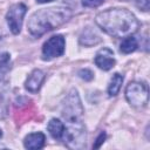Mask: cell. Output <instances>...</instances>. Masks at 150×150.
<instances>
[{
    "label": "cell",
    "mask_w": 150,
    "mask_h": 150,
    "mask_svg": "<svg viewBox=\"0 0 150 150\" xmlns=\"http://www.w3.org/2000/svg\"><path fill=\"white\" fill-rule=\"evenodd\" d=\"M70 16L71 12L66 7L41 8L30 15L27 23V29L32 36L40 38L47 32L63 25L70 19Z\"/></svg>",
    "instance_id": "cell-2"
},
{
    "label": "cell",
    "mask_w": 150,
    "mask_h": 150,
    "mask_svg": "<svg viewBox=\"0 0 150 150\" xmlns=\"http://www.w3.org/2000/svg\"><path fill=\"white\" fill-rule=\"evenodd\" d=\"M66 41L62 35H54L49 38L42 47V59L52 60L54 57L61 56L64 53Z\"/></svg>",
    "instance_id": "cell-7"
},
{
    "label": "cell",
    "mask_w": 150,
    "mask_h": 150,
    "mask_svg": "<svg viewBox=\"0 0 150 150\" xmlns=\"http://www.w3.org/2000/svg\"><path fill=\"white\" fill-rule=\"evenodd\" d=\"M45 141H46V137L42 132H32L25 137L23 145L26 149L38 150L45 145Z\"/></svg>",
    "instance_id": "cell-10"
},
{
    "label": "cell",
    "mask_w": 150,
    "mask_h": 150,
    "mask_svg": "<svg viewBox=\"0 0 150 150\" xmlns=\"http://www.w3.org/2000/svg\"><path fill=\"white\" fill-rule=\"evenodd\" d=\"M105 137H107V135H105V132L104 131H102L98 136H97V138H96V141H95V143H94V145H93V148L94 149H98L103 143H104V141H105Z\"/></svg>",
    "instance_id": "cell-18"
},
{
    "label": "cell",
    "mask_w": 150,
    "mask_h": 150,
    "mask_svg": "<svg viewBox=\"0 0 150 150\" xmlns=\"http://www.w3.org/2000/svg\"><path fill=\"white\" fill-rule=\"evenodd\" d=\"M64 144L73 150H82L86 148L87 132L83 122L66 123L64 132L62 136Z\"/></svg>",
    "instance_id": "cell-3"
},
{
    "label": "cell",
    "mask_w": 150,
    "mask_h": 150,
    "mask_svg": "<svg viewBox=\"0 0 150 150\" xmlns=\"http://www.w3.org/2000/svg\"><path fill=\"white\" fill-rule=\"evenodd\" d=\"M100 41H101L100 36H98L90 27L86 28V29L82 32L81 36H80V43L83 45V46H87V47L94 46V45L98 43Z\"/></svg>",
    "instance_id": "cell-12"
},
{
    "label": "cell",
    "mask_w": 150,
    "mask_h": 150,
    "mask_svg": "<svg viewBox=\"0 0 150 150\" xmlns=\"http://www.w3.org/2000/svg\"><path fill=\"white\" fill-rule=\"evenodd\" d=\"M79 76L81 77V79H83L84 81H90V80H93L94 79V73L90 70V69H81L80 71H79Z\"/></svg>",
    "instance_id": "cell-16"
},
{
    "label": "cell",
    "mask_w": 150,
    "mask_h": 150,
    "mask_svg": "<svg viewBox=\"0 0 150 150\" xmlns=\"http://www.w3.org/2000/svg\"><path fill=\"white\" fill-rule=\"evenodd\" d=\"M95 64L102 69V70H109L115 66V57H114V52L110 48H101L96 55H95Z\"/></svg>",
    "instance_id": "cell-8"
},
{
    "label": "cell",
    "mask_w": 150,
    "mask_h": 150,
    "mask_svg": "<svg viewBox=\"0 0 150 150\" xmlns=\"http://www.w3.org/2000/svg\"><path fill=\"white\" fill-rule=\"evenodd\" d=\"M26 12H27V7L22 2L14 4L9 7V9L6 14V21H7V25L13 34L20 33Z\"/></svg>",
    "instance_id": "cell-6"
},
{
    "label": "cell",
    "mask_w": 150,
    "mask_h": 150,
    "mask_svg": "<svg viewBox=\"0 0 150 150\" xmlns=\"http://www.w3.org/2000/svg\"><path fill=\"white\" fill-rule=\"evenodd\" d=\"M45 77H46V75L41 69H34L28 75V77L25 82V88L30 93H36L41 88V86L45 81Z\"/></svg>",
    "instance_id": "cell-9"
},
{
    "label": "cell",
    "mask_w": 150,
    "mask_h": 150,
    "mask_svg": "<svg viewBox=\"0 0 150 150\" xmlns=\"http://www.w3.org/2000/svg\"><path fill=\"white\" fill-rule=\"evenodd\" d=\"M83 107L80 100V96L75 89H71L67 95L63 105H62V116L66 123H77L83 122Z\"/></svg>",
    "instance_id": "cell-4"
},
{
    "label": "cell",
    "mask_w": 150,
    "mask_h": 150,
    "mask_svg": "<svg viewBox=\"0 0 150 150\" xmlns=\"http://www.w3.org/2000/svg\"><path fill=\"white\" fill-rule=\"evenodd\" d=\"M138 47V43H137V40L136 38H134L132 35H129L127 38H124L120 45V50L123 53V54H130L132 52H135Z\"/></svg>",
    "instance_id": "cell-14"
},
{
    "label": "cell",
    "mask_w": 150,
    "mask_h": 150,
    "mask_svg": "<svg viewBox=\"0 0 150 150\" xmlns=\"http://www.w3.org/2000/svg\"><path fill=\"white\" fill-rule=\"evenodd\" d=\"M125 98L132 107L136 108L144 107L149 100L148 84L138 81L130 82L125 88Z\"/></svg>",
    "instance_id": "cell-5"
},
{
    "label": "cell",
    "mask_w": 150,
    "mask_h": 150,
    "mask_svg": "<svg viewBox=\"0 0 150 150\" xmlns=\"http://www.w3.org/2000/svg\"><path fill=\"white\" fill-rule=\"evenodd\" d=\"M2 136V131H1V129H0V137Z\"/></svg>",
    "instance_id": "cell-21"
},
{
    "label": "cell",
    "mask_w": 150,
    "mask_h": 150,
    "mask_svg": "<svg viewBox=\"0 0 150 150\" xmlns=\"http://www.w3.org/2000/svg\"><path fill=\"white\" fill-rule=\"evenodd\" d=\"M123 83V75L118 74V73H115L112 75V77L110 79V82H109V86H108V95L111 97V96H116L121 89V86Z\"/></svg>",
    "instance_id": "cell-13"
},
{
    "label": "cell",
    "mask_w": 150,
    "mask_h": 150,
    "mask_svg": "<svg viewBox=\"0 0 150 150\" xmlns=\"http://www.w3.org/2000/svg\"><path fill=\"white\" fill-rule=\"evenodd\" d=\"M8 62H9V54L6 52H0V80L6 73L5 70L8 69Z\"/></svg>",
    "instance_id": "cell-15"
},
{
    "label": "cell",
    "mask_w": 150,
    "mask_h": 150,
    "mask_svg": "<svg viewBox=\"0 0 150 150\" xmlns=\"http://www.w3.org/2000/svg\"><path fill=\"white\" fill-rule=\"evenodd\" d=\"M104 0H82V5L84 7H90V8H94V7H98L101 4H103Z\"/></svg>",
    "instance_id": "cell-17"
},
{
    "label": "cell",
    "mask_w": 150,
    "mask_h": 150,
    "mask_svg": "<svg viewBox=\"0 0 150 150\" xmlns=\"http://www.w3.org/2000/svg\"><path fill=\"white\" fill-rule=\"evenodd\" d=\"M138 1V7L142 8L143 11H148L149 8V0H137Z\"/></svg>",
    "instance_id": "cell-19"
},
{
    "label": "cell",
    "mask_w": 150,
    "mask_h": 150,
    "mask_svg": "<svg viewBox=\"0 0 150 150\" xmlns=\"http://www.w3.org/2000/svg\"><path fill=\"white\" fill-rule=\"evenodd\" d=\"M50 1H54V0H36L38 4H46V2H50Z\"/></svg>",
    "instance_id": "cell-20"
},
{
    "label": "cell",
    "mask_w": 150,
    "mask_h": 150,
    "mask_svg": "<svg viewBox=\"0 0 150 150\" xmlns=\"http://www.w3.org/2000/svg\"><path fill=\"white\" fill-rule=\"evenodd\" d=\"M47 129L53 138L60 139V138H62L63 132H64V123L61 122L59 118H52L48 122Z\"/></svg>",
    "instance_id": "cell-11"
},
{
    "label": "cell",
    "mask_w": 150,
    "mask_h": 150,
    "mask_svg": "<svg viewBox=\"0 0 150 150\" xmlns=\"http://www.w3.org/2000/svg\"><path fill=\"white\" fill-rule=\"evenodd\" d=\"M96 25L108 35L127 38L132 35L139 26L136 16L125 8H108L95 16Z\"/></svg>",
    "instance_id": "cell-1"
}]
</instances>
